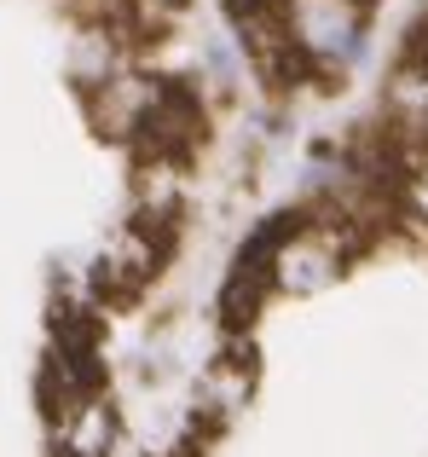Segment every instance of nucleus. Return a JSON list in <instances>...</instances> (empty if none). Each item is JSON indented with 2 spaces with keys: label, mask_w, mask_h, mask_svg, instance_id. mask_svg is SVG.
Instances as JSON below:
<instances>
[{
  "label": "nucleus",
  "mask_w": 428,
  "mask_h": 457,
  "mask_svg": "<svg viewBox=\"0 0 428 457\" xmlns=\"http://www.w3.org/2000/svg\"><path fill=\"white\" fill-rule=\"evenodd\" d=\"M371 0H284V46L307 76H336L359 58Z\"/></svg>",
  "instance_id": "f257e3e1"
},
{
  "label": "nucleus",
  "mask_w": 428,
  "mask_h": 457,
  "mask_svg": "<svg viewBox=\"0 0 428 457\" xmlns=\"http://www.w3.org/2000/svg\"><path fill=\"white\" fill-rule=\"evenodd\" d=\"M249 388H255L249 353H243V359H237V353H220V359H214V365L203 370V382H197V405H192V417H203L209 428H226L237 411H243Z\"/></svg>",
  "instance_id": "f03ea898"
},
{
  "label": "nucleus",
  "mask_w": 428,
  "mask_h": 457,
  "mask_svg": "<svg viewBox=\"0 0 428 457\" xmlns=\"http://www.w3.org/2000/svg\"><path fill=\"white\" fill-rule=\"evenodd\" d=\"M116 440V411L104 394H81L76 405H64V457H111Z\"/></svg>",
  "instance_id": "7ed1b4c3"
},
{
  "label": "nucleus",
  "mask_w": 428,
  "mask_h": 457,
  "mask_svg": "<svg viewBox=\"0 0 428 457\" xmlns=\"http://www.w3.org/2000/svg\"><path fill=\"white\" fill-rule=\"evenodd\" d=\"M399 209L417 214V220H428V162H406V179H399Z\"/></svg>",
  "instance_id": "20e7f679"
}]
</instances>
